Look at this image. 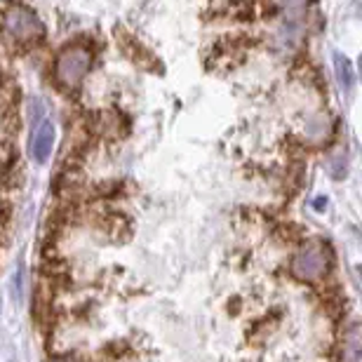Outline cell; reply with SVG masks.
<instances>
[{
	"mask_svg": "<svg viewBox=\"0 0 362 362\" xmlns=\"http://www.w3.org/2000/svg\"><path fill=\"white\" fill-rule=\"evenodd\" d=\"M332 266V255L327 245L306 243L292 259V275L303 282H317L327 275Z\"/></svg>",
	"mask_w": 362,
	"mask_h": 362,
	"instance_id": "1",
	"label": "cell"
},
{
	"mask_svg": "<svg viewBox=\"0 0 362 362\" xmlns=\"http://www.w3.org/2000/svg\"><path fill=\"white\" fill-rule=\"evenodd\" d=\"M92 66V54L90 49H85L81 45L66 47L64 52H59L54 62V76L64 88H76L85 81V76L90 74Z\"/></svg>",
	"mask_w": 362,
	"mask_h": 362,
	"instance_id": "2",
	"label": "cell"
},
{
	"mask_svg": "<svg viewBox=\"0 0 362 362\" xmlns=\"http://www.w3.org/2000/svg\"><path fill=\"white\" fill-rule=\"evenodd\" d=\"M5 31L19 42H31L35 38H40L45 33L42 21L38 19V14L26 10V7H14L5 14Z\"/></svg>",
	"mask_w": 362,
	"mask_h": 362,
	"instance_id": "3",
	"label": "cell"
},
{
	"mask_svg": "<svg viewBox=\"0 0 362 362\" xmlns=\"http://www.w3.org/2000/svg\"><path fill=\"white\" fill-rule=\"evenodd\" d=\"M54 141H57V132H54L52 120H47V118L38 120V125H35L33 134H31V144H28L33 163H38V165L47 163L54 151Z\"/></svg>",
	"mask_w": 362,
	"mask_h": 362,
	"instance_id": "4",
	"label": "cell"
},
{
	"mask_svg": "<svg viewBox=\"0 0 362 362\" xmlns=\"http://www.w3.org/2000/svg\"><path fill=\"white\" fill-rule=\"evenodd\" d=\"M362 344H360V327L358 325H351L349 332L344 337V351H341V360L344 362H360L362 358Z\"/></svg>",
	"mask_w": 362,
	"mask_h": 362,
	"instance_id": "5",
	"label": "cell"
},
{
	"mask_svg": "<svg viewBox=\"0 0 362 362\" xmlns=\"http://www.w3.org/2000/svg\"><path fill=\"white\" fill-rule=\"evenodd\" d=\"M334 66H337V78H339V83H341V88L351 90V88H353V83H356V78H353L351 62L346 59V57L337 54V57H334Z\"/></svg>",
	"mask_w": 362,
	"mask_h": 362,
	"instance_id": "6",
	"label": "cell"
},
{
	"mask_svg": "<svg viewBox=\"0 0 362 362\" xmlns=\"http://www.w3.org/2000/svg\"><path fill=\"white\" fill-rule=\"evenodd\" d=\"M282 10H287V12H296V10H303V7L308 5V0H275Z\"/></svg>",
	"mask_w": 362,
	"mask_h": 362,
	"instance_id": "7",
	"label": "cell"
},
{
	"mask_svg": "<svg viewBox=\"0 0 362 362\" xmlns=\"http://www.w3.org/2000/svg\"><path fill=\"white\" fill-rule=\"evenodd\" d=\"M47 362H71L69 358H52V360H47Z\"/></svg>",
	"mask_w": 362,
	"mask_h": 362,
	"instance_id": "8",
	"label": "cell"
}]
</instances>
